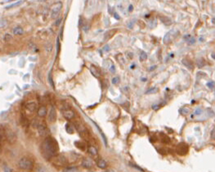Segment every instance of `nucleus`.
<instances>
[{"instance_id":"1","label":"nucleus","mask_w":215,"mask_h":172,"mask_svg":"<svg viewBox=\"0 0 215 172\" xmlns=\"http://www.w3.org/2000/svg\"><path fill=\"white\" fill-rule=\"evenodd\" d=\"M58 150V143L52 137H47L41 144V153L46 159L55 157L57 154Z\"/></svg>"},{"instance_id":"2","label":"nucleus","mask_w":215,"mask_h":172,"mask_svg":"<svg viewBox=\"0 0 215 172\" xmlns=\"http://www.w3.org/2000/svg\"><path fill=\"white\" fill-rule=\"evenodd\" d=\"M19 167L22 170H31L34 166L33 162L28 157H22L18 162Z\"/></svg>"},{"instance_id":"3","label":"nucleus","mask_w":215,"mask_h":172,"mask_svg":"<svg viewBox=\"0 0 215 172\" xmlns=\"http://www.w3.org/2000/svg\"><path fill=\"white\" fill-rule=\"evenodd\" d=\"M4 135L7 142L9 143H13L16 142V135L12 129L10 128H6L4 130Z\"/></svg>"},{"instance_id":"4","label":"nucleus","mask_w":215,"mask_h":172,"mask_svg":"<svg viewBox=\"0 0 215 172\" xmlns=\"http://www.w3.org/2000/svg\"><path fill=\"white\" fill-rule=\"evenodd\" d=\"M61 8H62V2H57L56 3L52 5V10H51V17L52 19H55L57 17L61 12Z\"/></svg>"},{"instance_id":"5","label":"nucleus","mask_w":215,"mask_h":172,"mask_svg":"<svg viewBox=\"0 0 215 172\" xmlns=\"http://www.w3.org/2000/svg\"><path fill=\"white\" fill-rule=\"evenodd\" d=\"M37 129H38V132L40 136L46 137L48 135V130H47L45 124H43V123L38 124L37 126Z\"/></svg>"},{"instance_id":"6","label":"nucleus","mask_w":215,"mask_h":172,"mask_svg":"<svg viewBox=\"0 0 215 172\" xmlns=\"http://www.w3.org/2000/svg\"><path fill=\"white\" fill-rule=\"evenodd\" d=\"M56 118H57V112H56L55 108L52 106L51 107V109H50L48 114V121L50 122H54L56 121Z\"/></svg>"},{"instance_id":"7","label":"nucleus","mask_w":215,"mask_h":172,"mask_svg":"<svg viewBox=\"0 0 215 172\" xmlns=\"http://www.w3.org/2000/svg\"><path fill=\"white\" fill-rule=\"evenodd\" d=\"M62 114H63V116L67 120H71L74 117V113L72 110H71V109H63Z\"/></svg>"},{"instance_id":"8","label":"nucleus","mask_w":215,"mask_h":172,"mask_svg":"<svg viewBox=\"0 0 215 172\" xmlns=\"http://www.w3.org/2000/svg\"><path fill=\"white\" fill-rule=\"evenodd\" d=\"M181 62H182V64H184V65H185L186 68H187L188 69H190V70H192L194 69V64H193V63H192V62L191 61L189 60V59H187V58H184L182 60H181Z\"/></svg>"},{"instance_id":"9","label":"nucleus","mask_w":215,"mask_h":172,"mask_svg":"<svg viewBox=\"0 0 215 172\" xmlns=\"http://www.w3.org/2000/svg\"><path fill=\"white\" fill-rule=\"evenodd\" d=\"M173 33H174V30H170L169 32H168L165 35H164V39H163L164 43L168 44V43H170V41H171V39H172Z\"/></svg>"},{"instance_id":"10","label":"nucleus","mask_w":215,"mask_h":172,"mask_svg":"<svg viewBox=\"0 0 215 172\" xmlns=\"http://www.w3.org/2000/svg\"><path fill=\"white\" fill-rule=\"evenodd\" d=\"M117 29H110V30H109V31H107V33H105V35H104V38H105V40H108V39H110V38H111L113 37V36L115 34V33L117 32Z\"/></svg>"},{"instance_id":"11","label":"nucleus","mask_w":215,"mask_h":172,"mask_svg":"<svg viewBox=\"0 0 215 172\" xmlns=\"http://www.w3.org/2000/svg\"><path fill=\"white\" fill-rule=\"evenodd\" d=\"M47 108H46L45 106H41V107H39V108H38V115L39 117H45L46 115H47Z\"/></svg>"},{"instance_id":"12","label":"nucleus","mask_w":215,"mask_h":172,"mask_svg":"<svg viewBox=\"0 0 215 172\" xmlns=\"http://www.w3.org/2000/svg\"><path fill=\"white\" fill-rule=\"evenodd\" d=\"M160 19L161 22L163 23L164 25H167V26H169V25H170L172 24V21L171 19L167 17V16H160Z\"/></svg>"},{"instance_id":"13","label":"nucleus","mask_w":215,"mask_h":172,"mask_svg":"<svg viewBox=\"0 0 215 172\" xmlns=\"http://www.w3.org/2000/svg\"><path fill=\"white\" fill-rule=\"evenodd\" d=\"M26 108L27 110H29L30 112H34V111H35L36 108H37V105H36L35 102H30V103L26 104Z\"/></svg>"},{"instance_id":"14","label":"nucleus","mask_w":215,"mask_h":172,"mask_svg":"<svg viewBox=\"0 0 215 172\" xmlns=\"http://www.w3.org/2000/svg\"><path fill=\"white\" fill-rule=\"evenodd\" d=\"M82 166H83L84 168H91L93 166V162L92 161L88 158H84L82 161Z\"/></svg>"},{"instance_id":"15","label":"nucleus","mask_w":215,"mask_h":172,"mask_svg":"<svg viewBox=\"0 0 215 172\" xmlns=\"http://www.w3.org/2000/svg\"><path fill=\"white\" fill-rule=\"evenodd\" d=\"M90 71H91L92 74H93V75L95 76L96 78H99V77H100V72H99V70L97 69V68L95 67L94 65H91V67H90Z\"/></svg>"},{"instance_id":"16","label":"nucleus","mask_w":215,"mask_h":172,"mask_svg":"<svg viewBox=\"0 0 215 172\" xmlns=\"http://www.w3.org/2000/svg\"><path fill=\"white\" fill-rule=\"evenodd\" d=\"M12 32H13V33L15 35H22V34H23V33H24V30H23V29H22L21 27L16 26V27H15L12 29Z\"/></svg>"},{"instance_id":"17","label":"nucleus","mask_w":215,"mask_h":172,"mask_svg":"<svg viewBox=\"0 0 215 172\" xmlns=\"http://www.w3.org/2000/svg\"><path fill=\"white\" fill-rule=\"evenodd\" d=\"M74 144L76 146V147L79 148V149H80V150H82V151H83V150H85L86 149V145H85V143H83V142H81V141H75L74 143Z\"/></svg>"},{"instance_id":"18","label":"nucleus","mask_w":215,"mask_h":172,"mask_svg":"<svg viewBox=\"0 0 215 172\" xmlns=\"http://www.w3.org/2000/svg\"><path fill=\"white\" fill-rule=\"evenodd\" d=\"M97 165L99 168H101V169H105V168H107V162H106L103 159H99L98 161H97Z\"/></svg>"},{"instance_id":"19","label":"nucleus","mask_w":215,"mask_h":172,"mask_svg":"<svg viewBox=\"0 0 215 172\" xmlns=\"http://www.w3.org/2000/svg\"><path fill=\"white\" fill-rule=\"evenodd\" d=\"M88 152L91 155H93V156H97V148L95 147H93V146H89V147L88 148Z\"/></svg>"},{"instance_id":"20","label":"nucleus","mask_w":215,"mask_h":172,"mask_svg":"<svg viewBox=\"0 0 215 172\" xmlns=\"http://www.w3.org/2000/svg\"><path fill=\"white\" fill-rule=\"evenodd\" d=\"M23 2H24V1L21 0V1H18V2H14V3L11 4V5H8V6H7L5 8H6V9H11V8H12V7H18V6H20L21 4L23 3Z\"/></svg>"},{"instance_id":"21","label":"nucleus","mask_w":215,"mask_h":172,"mask_svg":"<svg viewBox=\"0 0 215 172\" xmlns=\"http://www.w3.org/2000/svg\"><path fill=\"white\" fill-rule=\"evenodd\" d=\"M159 91V89L157 87H152V88H150L148 91H146V94L150 95V94H155V93H157Z\"/></svg>"},{"instance_id":"22","label":"nucleus","mask_w":215,"mask_h":172,"mask_svg":"<svg viewBox=\"0 0 215 172\" xmlns=\"http://www.w3.org/2000/svg\"><path fill=\"white\" fill-rule=\"evenodd\" d=\"M66 131L68 132V134H73L74 128L71 126V124H69V123L66 124Z\"/></svg>"},{"instance_id":"23","label":"nucleus","mask_w":215,"mask_h":172,"mask_svg":"<svg viewBox=\"0 0 215 172\" xmlns=\"http://www.w3.org/2000/svg\"><path fill=\"white\" fill-rule=\"evenodd\" d=\"M146 59H147L146 53L145 52H142L141 54H140V57H139V60H140V61H144V60H146Z\"/></svg>"},{"instance_id":"24","label":"nucleus","mask_w":215,"mask_h":172,"mask_svg":"<svg viewBox=\"0 0 215 172\" xmlns=\"http://www.w3.org/2000/svg\"><path fill=\"white\" fill-rule=\"evenodd\" d=\"M45 50L47 52H51L52 50V43H47L45 45Z\"/></svg>"},{"instance_id":"25","label":"nucleus","mask_w":215,"mask_h":172,"mask_svg":"<svg viewBox=\"0 0 215 172\" xmlns=\"http://www.w3.org/2000/svg\"><path fill=\"white\" fill-rule=\"evenodd\" d=\"M189 112L190 111H189V109L187 108H181L180 109L181 114H182V115H187L189 114Z\"/></svg>"},{"instance_id":"26","label":"nucleus","mask_w":215,"mask_h":172,"mask_svg":"<svg viewBox=\"0 0 215 172\" xmlns=\"http://www.w3.org/2000/svg\"><path fill=\"white\" fill-rule=\"evenodd\" d=\"M12 36L11 35L10 33H6L3 37V39H4L5 42H9V41L12 40Z\"/></svg>"},{"instance_id":"27","label":"nucleus","mask_w":215,"mask_h":172,"mask_svg":"<svg viewBox=\"0 0 215 172\" xmlns=\"http://www.w3.org/2000/svg\"><path fill=\"white\" fill-rule=\"evenodd\" d=\"M48 82H49V83H50V85H51L52 87H53L54 88V83H53V80H52V72H50L49 73V74H48Z\"/></svg>"},{"instance_id":"28","label":"nucleus","mask_w":215,"mask_h":172,"mask_svg":"<svg viewBox=\"0 0 215 172\" xmlns=\"http://www.w3.org/2000/svg\"><path fill=\"white\" fill-rule=\"evenodd\" d=\"M205 61L204 60V59L200 58L199 60H198V67L199 68H202L203 66H205Z\"/></svg>"},{"instance_id":"29","label":"nucleus","mask_w":215,"mask_h":172,"mask_svg":"<svg viewBox=\"0 0 215 172\" xmlns=\"http://www.w3.org/2000/svg\"><path fill=\"white\" fill-rule=\"evenodd\" d=\"M21 124H22V125H23L24 126H27L28 124H29V122H28V120L26 119V117H22V118H21Z\"/></svg>"},{"instance_id":"30","label":"nucleus","mask_w":215,"mask_h":172,"mask_svg":"<svg viewBox=\"0 0 215 172\" xmlns=\"http://www.w3.org/2000/svg\"><path fill=\"white\" fill-rule=\"evenodd\" d=\"M195 43V38L191 37V38H190L188 39V40H187V43H188V45H193Z\"/></svg>"},{"instance_id":"31","label":"nucleus","mask_w":215,"mask_h":172,"mask_svg":"<svg viewBox=\"0 0 215 172\" xmlns=\"http://www.w3.org/2000/svg\"><path fill=\"white\" fill-rule=\"evenodd\" d=\"M206 85H207V86L209 87V89H213L214 87V86H215V83H214V82H209V83H207Z\"/></svg>"},{"instance_id":"32","label":"nucleus","mask_w":215,"mask_h":172,"mask_svg":"<svg viewBox=\"0 0 215 172\" xmlns=\"http://www.w3.org/2000/svg\"><path fill=\"white\" fill-rule=\"evenodd\" d=\"M61 21H62V18H61V17L57 18V20H56V21H55V25H56V26H59V25H61Z\"/></svg>"},{"instance_id":"33","label":"nucleus","mask_w":215,"mask_h":172,"mask_svg":"<svg viewBox=\"0 0 215 172\" xmlns=\"http://www.w3.org/2000/svg\"><path fill=\"white\" fill-rule=\"evenodd\" d=\"M117 57H118L117 59H118V60H119V63L121 62V64H124V58H123L122 55H118V56H117Z\"/></svg>"},{"instance_id":"34","label":"nucleus","mask_w":215,"mask_h":172,"mask_svg":"<svg viewBox=\"0 0 215 172\" xmlns=\"http://www.w3.org/2000/svg\"><path fill=\"white\" fill-rule=\"evenodd\" d=\"M6 25H7L6 20L2 19V20H1V28H4L5 26H6Z\"/></svg>"},{"instance_id":"35","label":"nucleus","mask_w":215,"mask_h":172,"mask_svg":"<svg viewBox=\"0 0 215 172\" xmlns=\"http://www.w3.org/2000/svg\"><path fill=\"white\" fill-rule=\"evenodd\" d=\"M119 82V78L118 77L114 78L113 79H112V83H113V84H118Z\"/></svg>"},{"instance_id":"36","label":"nucleus","mask_w":215,"mask_h":172,"mask_svg":"<svg viewBox=\"0 0 215 172\" xmlns=\"http://www.w3.org/2000/svg\"><path fill=\"white\" fill-rule=\"evenodd\" d=\"M59 51H60V41H59V39H57V54L59 53Z\"/></svg>"},{"instance_id":"37","label":"nucleus","mask_w":215,"mask_h":172,"mask_svg":"<svg viewBox=\"0 0 215 172\" xmlns=\"http://www.w3.org/2000/svg\"><path fill=\"white\" fill-rule=\"evenodd\" d=\"M201 114H202V109H197L195 111V114H196V115H200Z\"/></svg>"},{"instance_id":"38","label":"nucleus","mask_w":215,"mask_h":172,"mask_svg":"<svg viewBox=\"0 0 215 172\" xmlns=\"http://www.w3.org/2000/svg\"><path fill=\"white\" fill-rule=\"evenodd\" d=\"M114 18H115L116 20H119V19H120V17H119V16L118 15V13H117V12H114Z\"/></svg>"},{"instance_id":"39","label":"nucleus","mask_w":215,"mask_h":172,"mask_svg":"<svg viewBox=\"0 0 215 172\" xmlns=\"http://www.w3.org/2000/svg\"><path fill=\"white\" fill-rule=\"evenodd\" d=\"M110 70L111 73H114V72H115V67H114V65H111Z\"/></svg>"},{"instance_id":"40","label":"nucleus","mask_w":215,"mask_h":172,"mask_svg":"<svg viewBox=\"0 0 215 172\" xmlns=\"http://www.w3.org/2000/svg\"><path fill=\"white\" fill-rule=\"evenodd\" d=\"M133 21H131L130 23L128 24V27L129 28V29H132L133 28Z\"/></svg>"},{"instance_id":"41","label":"nucleus","mask_w":215,"mask_h":172,"mask_svg":"<svg viewBox=\"0 0 215 172\" xmlns=\"http://www.w3.org/2000/svg\"><path fill=\"white\" fill-rule=\"evenodd\" d=\"M133 10V5H129V7H128V12H131Z\"/></svg>"},{"instance_id":"42","label":"nucleus","mask_w":215,"mask_h":172,"mask_svg":"<svg viewBox=\"0 0 215 172\" xmlns=\"http://www.w3.org/2000/svg\"><path fill=\"white\" fill-rule=\"evenodd\" d=\"M4 172H12V170H11V168L9 167H6L4 170Z\"/></svg>"},{"instance_id":"43","label":"nucleus","mask_w":215,"mask_h":172,"mask_svg":"<svg viewBox=\"0 0 215 172\" xmlns=\"http://www.w3.org/2000/svg\"><path fill=\"white\" fill-rule=\"evenodd\" d=\"M211 137H212V139H214V140H215V131H214L213 132H212V135H211Z\"/></svg>"},{"instance_id":"44","label":"nucleus","mask_w":215,"mask_h":172,"mask_svg":"<svg viewBox=\"0 0 215 172\" xmlns=\"http://www.w3.org/2000/svg\"><path fill=\"white\" fill-rule=\"evenodd\" d=\"M104 49L107 50V51H109V50H110V47H109V46H106V47H104Z\"/></svg>"},{"instance_id":"45","label":"nucleus","mask_w":215,"mask_h":172,"mask_svg":"<svg viewBox=\"0 0 215 172\" xmlns=\"http://www.w3.org/2000/svg\"><path fill=\"white\" fill-rule=\"evenodd\" d=\"M155 68H156V66H152V67H150V71H151V70L155 69Z\"/></svg>"},{"instance_id":"46","label":"nucleus","mask_w":215,"mask_h":172,"mask_svg":"<svg viewBox=\"0 0 215 172\" xmlns=\"http://www.w3.org/2000/svg\"><path fill=\"white\" fill-rule=\"evenodd\" d=\"M212 57H213V59H214V60H215V53H212Z\"/></svg>"},{"instance_id":"47","label":"nucleus","mask_w":215,"mask_h":172,"mask_svg":"<svg viewBox=\"0 0 215 172\" xmlns=\"http://www.w3.org/2000/svg\"><path fill=\"white\" fill-rule=\"evenodd\" d=\"M107 172H112V171H108Z\"/></svg>"}]
</instances>
